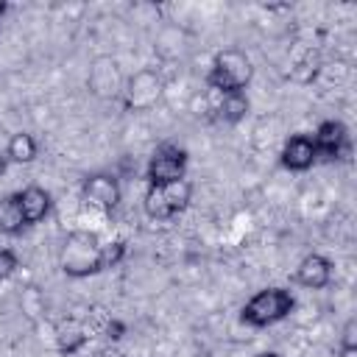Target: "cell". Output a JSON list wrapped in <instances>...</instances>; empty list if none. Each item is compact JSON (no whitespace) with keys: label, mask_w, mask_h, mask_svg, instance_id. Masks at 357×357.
Segmentation results:
<instances>
[{"label":"cell","mask_w":357,"mask_h":357,"mask_svg":"<svg viewBox=\"0 0 357 357\" xmlns=\"http://www.w3.org/2000/svg\"><path fill=\"white\" fill-rule=\"evenodd\" d=\"M254 357H279V354H276V351H257Z\"/></svg>","instance_id":"44dd1931"},{"label":"cell","mask_w":357,"mask_h":357,"mask_svg":"<svg viewBox=\"0 0 357 357\" xmlns=\"http://www.w3.org/2000/svg\"><path fill=\"white\" fill-rule=\"evenodd\" d=\"M123 257H126V240H109V243H103V265H106V271L114 268V265H120Z\"/></svg>","instance_id":"ac0fdd59"},{"label":"cell","mask_w":357,"mask_h":357,"mask_svg":"<svg viewBox=\"0 0 357 357\" xmlns=\"http://www.w3.org/2000/svg\"><path fill=\"white\" fill-rule=\"evenodd\" d=\"M190 198H192V184L187 178H178V181H170V184L148 187L145 198H142V206H145V215L151 220L165 223V220L178 218L190 206Z\"/></svg>","instance_id":"277c9868"},{"label":"cell","mask_w":357,"mask_h":357,"mask_svg":"<svg viewBox=\"0 0 357 357\" xmlns=\"http://www.w3.org/2000/svg\"><path fill=\"white\" fill-rule=\"evenodd\" d=\"M6 11H8V3H6V0H0V17H3Z\"/></svg>","instance_id":"603a6c76"},{"label":"cell","mask_w":357,"mask_h":357,"mask_svg":"<svg viewBox=\"0 0 357 357\" xmlns=\"http://www.w3.org/2000/svg\"><path fill=\"white\" fill-rule=\"evenodd\" d=\"M39 156V142L33 139V134L28 131H17L11 134L8 145H6V159L14 165H31Z\"/></svg>","instance_id":"9a60e30c"},{"label":"cell","mask_w":357,"mask_h":357,"mask_svg":"<svg viewBox=\"0 0 357 357\" xmlns=\"http://www.w3.org/2000/svg\"><path fill=\"white\" fill-rule=\"evenodd\" d=\"M187 165H190V153L184 145L176 142H159L145 165V184L148 187H159V184H170L178 178H187Z\"/></svg>","instance_id":"5b68a950"},{"label":"cell","mask_w":357,"mask_h":357,"mask_svg":"<svg viewBox=\"0 0 357 357\" xmlns=\"http://www.w3.org/2000/svg\"><path fill=\"white\" fill-rule=\"evenodd\" d=\"M20 268V257L11 251V248H0V282L11 279Z\"/></svg>","instance_id":"d6986e66"},{"label":"cell","mask_w":357,"mask_h":357,"mask_svg":"<svg viewBox=\"0 0 357 357\" xmlns=\"http://www.w3.org/2000/svg\"><path fill=\"white\" fill-rule=\"evenodd\" d=\"M312 145L318 159L324 162H337L351 151V139H349V128L340 120H324L315 134H312Z\"/></svg>","instance_id":"ba28073f"},{"label":"cell","mask_w":357,"mask_h":357,"mask_svg":"<svg viewBox=\"0 0 357 357\" xmlns=\"http://www.w3.org/2000/svg\"><path fill=\"white\" fill-rule=\"evenodd\" d=\"M25 226H28V223H25V218H22L17 192L0 195V231L8 234V237H17V234H22Z\"/></svg>","instance_id":"2e32d148"},{"label":"cell","mask_w":357,"mask_h":357,"mask_svg":"<svg viewBox=\"0 0 357 357\" xmlns=\"http://www.w3.org/2000/svg\"><path fill=\"white\" fill-rule=\"evenodd\" d=\"M254 78V64L251 56L240 47H223L212 56L209 73H206V86L229 95V92H245V86Z\"/></svg>","instance_id":"7a4b0ae2"},{"label":"cell","mask_w":357,"mask_h":357,"mask_svg":"<svg viewBox=\"0 0 357 357\" xmlns=\"http://www.w3.org/2000/svg\"><path fill=\"white\" fill-rule=\"evenodd\" d=\"M86 340H89V332H86V324L81 318H64V321H59V326H56V346H59V351L64 357L81 351L86 346Z\"/></svg>","instance_id":"4fadbf2b"},{"label":"cell","mask_w":357,"mask_h":357,"mask_svg":"<svg viewBox=\"0 0 357 357\" xmlns=\"http://www.w3.org/2000/svg\"><path fill=\"white\" fill-rule=\"evenodd\" d=\"M279 162L284 170L290 173H304L310 170L315 162H318V153H315V145H312V134H290L282 145V153H279Z\"/></svg>","instance_id":"30bf717a"},{"label":"cell","mask_w":357,"mask_h":357,"mask_svg":"<svg viewBox=\"0 0 357 357\" xmlns=\"http://www.w3.org/2000/svg\"><path fill=\"white\" fill-rule=\"evenodd\" d=\"M123 335H126V324H123L120 318L112 315V321H109L106 329H103V337H109V340H120Z\"/></svg>","instance_id":"ffe728a7"},{"label":"cell","mask_w":357,"mask_h":357,"mask_svg":"<svg viewBox=\"0 0 357 357\" xmlns=\"http://www.w3.org/2000/svg\"><path fill=\"white\" fill-rule=\"evenodd\" d=\"M81 198L89 206H98L103 212H112L123 201V190H120V181H117L114 173L98 170V173L84 176V181H81Z\"/></svg>","instance_id":"8992f818"},{"label":"cell","mask_w":357,"mask_h":357,"mask_svg":"<svg viewBox=\"0 0 357 357\" xmlns=\"http://www.w3.org/2000/svg\"><path fill=\"white\" fill-rule=\"evenodd\" d=\"M248 106L251 103H248L245 92H229V95H220V100L215 106V117L226 126H234L248 114Z\"/></svg>","instance_id":"5bb4252c"},{"label":"cell","mask_w":357,"mask_h":357,"mask_svg":"<svg viewBox=\"0 0 357 357\" xmlns=\"http://www.w3.org/2000/svg\"><path fill=\"white\" fill-rule=\"evenodd\" d=\"M6 165H8V159H6V153H0V173L6 170Z\"/></svg>","instance_id":"7402d4cb"},{"label":"cell","mask_w":357,"mask_h":357,"mask_svg":"<svg viewBox=\"0 0 357 357\" xmlns=\"http://www.w3.org/2000/svg\"><path fill=\"white\" fill-rule=\"evenodd\" d=\"M59 268L70 279H86L100 271L103 265V240L89 229H73L59 251Z\"/></svg>","instance_id":"6da1fadb"},{"label":"cell","mask_w":357,"mask_h":357,"mask_svg":"<svg viewBox=\"0 0 357 357\" xmlns=\"http://www.w3.org/2000/svg\"><path fill=\"white\" fill-rule=\"evenodd\" d=\"M293 307H296V296L287 287H265V290H257L240 307V321L245 326L265 329V326L284 321L293 312Z\"/></svg>","instance_id":"3957f363"},{"label":"cell","mask_w":357,"mask_h":357,"mask_svg":"<svg viewBox=\"0 0 357 357\" xmlns=\"http://www.w3.org/2000/svg\"><path fill=\"white\" fill-rule=\"evenodd\" d=\"M293 282L307 287V290H324L332 282V262L324 254H307L298 262V268L293 273Z\"/></svg>","instance_id":"8fae6325"},{"label":"cell","mask_w":357,"mask_h":357,"mask_svg":"<svg viewBox=\"0 0 357 357\" xmlns=\"http://www.w3.org/2000/svg\"><path fill=\"white\" fill-rule=\"evenodd\" d=\"M340 354L343 357H349V354H354L357 351V318H349L346 324H343V329H340Z\"/></svg>","instance_id":"e0dca14e"},{"label":"cell","mask_w":357,"mask_h":357,"mask_svg":"<svg viewBox=\"0 0 357 357\" xmlns=\"http://www.w3.org/2000/svg\"><path fill=\"white\" fill-rule=\"evenodd\" d=\"M17 201H20V209H22V218H25L28 226L42 223V220L50 215V209H53L50 192H47L45 187H39V184L22 187V190L17 192Z\"/></svg>","instance_id":"7c38bea8"},{"label":"cell","mask_w":357,"mask_h":357,"mask_svg":"<svg viewBox=\"0 0 357 357\" xmlns=\"http://www.w3.org/2000/svg\"><path fill=\"white\" fill-rule=\"evenodd\" d=\"M89 92L98 98H117L123 92V78H120V67L112 56H98L89 67Z\"/></svg>","instance_id":"9c48e42d"},{"label":"cell","mask_w":357,"mask_h":357,"mask_svg":"<svg viewBox=\"0 0 357 357\" xmlns=\"http://www.w3.org/2000/svg\"><path fill=\"white\" fill-rule=\"evenodd\" d=\"M162 95V78L153 70H139L123 84V103L126 109L145 112L151 109Z\"/></svg>","instance_id":"52a82bcc"}]
</instances>
